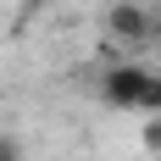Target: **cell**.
<instances>
[{
    "label": "cell",
    "mask_w": 161,
    "mask_h": 161,
    "mask_svg": "<svg viewBox=\"0 0 161 161\" xmlns=\"http://www.w3.org/2000/svg\"><path fill=\"white\" fill-rule=\"evenodd\" d=\"M106 33H111L117 45H128V50H145L156 39V11H150L145 0H111L106 6Z\"/></svg>",
    "instance_id": "obj_1"
},
{
    "label": "cell",
    "mask_w": 161,
    "mask_h": 161,
    "mask_svg": "<svg viewBox=\"0 0 161 161\" xmlns=\"http://www.w3.org/2000/svg\"><path fill=\"white\" fill-rule=\"evenodd\" d=\"M145 78H150L145 61H111L106 72H100V100H106V106H117V111H139Z\"/></svg>",
    "instance_id": "obj_2"
},
{
    "label": "cell",
    "mask_w": 161,
    "mask_h": 161,
    "mask_svg": "<svg viewBox=\"0 0 161 161\" xmlns=\"http://www.w3.org/2000/svg\"><path fill=\"white\" fill-rule=\"evenodd\" d=\"M139 111L145 117H161V72L150 67V78H145V95H139Z\"/></svg>",
    "instance_id": "obj_3"
},
{
    "label": "cell",
    "mask_w": 161,
    "mask_h": 161,
    "mask_svg": "<svg viewBox=\"0 0 161 161\" xmlns=\"http://www.w3.org/2000/svg\"><path fill=\"white\" fill-rule=\"evenodd\" d=\"M139 139H145V150H150V156H161V117H145Z\"/></svg>",
    "instance_id": "obj_4"
},
{
    "label": "cell",
    "mask_w": 161,
    "mask_h": 161,
    "mask_svg": "<svg viewBox=\"0 0 161 161\" xmlns=\"http://www.w3.org/2000/svg\"><path fill=\"white\" fill-rule=\"evenodd\" d=\"M0 161H22V139H11V133H0Z\"/></svg>",
    "instance_id": "obj_5"
},
{
    "label": "cell",
    "mask_w": 161,
    "mask_h": 161,
    "mask_svg": "<svg viewBox=\"0 0 161 161\" xmlns=\"http://www.w3.org/2000/svg\"><path fill=\"white\" fill-rule=\"evenodd\" d=\"M156 39H161V11H156Z\"/></svg>",
    "instance_id": "obj_6"
}]
</instances>
